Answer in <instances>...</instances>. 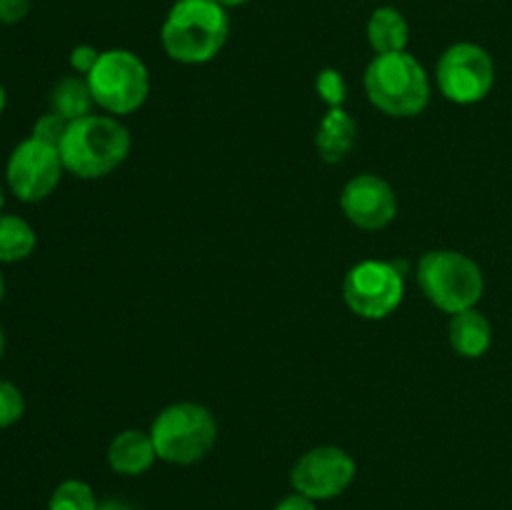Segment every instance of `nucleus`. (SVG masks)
Returning a JSON list of instances; mask_svg holds the SVG:
<instances>
[{"label": "nucleus", "mask_w": 512, "mask_h": 510, "mask_svg": "<svg viewBox=\"0 0 512 510\" xmlns=\"http://www.w3.org/2000/svg\"><path fill=\"white\" fill-rule=\"evenodd\" d=\"M230 35L228 8L215 0H175L160 28L170 60L183 65L210 63Z\"/></svg>", "instance_id": "1"}, {"label": "nucleus", "mask_w": 512, "mask_h": 510, "mask_svg": "<svg viewBox=\"0 0 512 510\" xmlns=\"http://www.w3.org/2000/svg\"><path fill=\"white\" fill-rule=\"evenodd\" d=\"M58 150L68 173L98 180L125 163L130 133L113 115H85L68 125Z\"/></svg>", "instance_id": "2"}, {"label": "nucleus", "mask_w": 512, "mask_h": 510, "mask_svg": "<svg viewBox=\"0 0 512 510\" xmlns=\"http://www.w3.org/2000/svg\"><path fill=\"white\" fill-rule=\"evenodd\" d=\"M365 95L390 118H415L430 103V78L418 58L405 53L375 55L365 68Z\"/></svg>", "instance_id": "3"}, {"label": "nucleus", "mask_w": 512, "mask_h": 510, "mask_svg": "<svg viewBox=\"0 0 512 510\" xmlns=\"http://www.w3.org/2000/svg\"><path fill=\"white\" fill-rule=\"evenodd\" d=\"M150 438L158 460L170 465H193L218 443V420L200 403H173L153 420Z\"/></svg>", "instance_id": "4"}, {"label": "nucleus", "mask_w": 512, "mask_h": 510, "mask_svg": "<svg viewBox=\"0 0 512 510\" xmlns=\"http://www.w3.org/2000/svg\"><path fill=\"white\" fill-rule=\"evenodd\" d=\"M418 285L443 313L475 308L485 293V275L470 255L458 250H430L418 263Z\"/></svg>", "instance_id": "5"}, {"label": "nucleus", "mask_w": 512, "mask_h": 510, "mask_svg": "<svg viewBox=\"0 0 512 510\" xmlns=\"http://www.w3.org/2000/svg\"><path fill=\"white\" fill-rule=\"evenodd\" d=\"M88 85L98 108L110 115H130L150 95V73L143 60L125 48L103 50L90 70Z\"/></svg>", "instance_id": "6"}, {"label": "nucleus", "mask_w": 512, "mask_h": 510, "mask_svg": "<svg viewBox=\"0 0 512 510\" xmlns=\"http://www.w3.org/2000/svg\"><path fill=\"white\" fill-rule=\"evenodd\" d=\"M405 295L403 270L388 260H363L343 280V300L365 320H383L400 308Z\"/></svg>", "instance_id": "7"}, {"label": "nucleus", "mask_w": 512, "mask_h": 510, "mask_svg": "<svg viewBox=\"0 0 512 510\" xmlns=\"http://www.w3.org/2000/svg\"><path fill=\"white\" fill-rule=\"evenodd\" d=\"M438 88L450 103H480L495 85V63L488 50L478 43H455L440 55Z\"/></svg>", "instance_id": "8"}, {"label": "nucleus", "mask_w": 512, "mask_h": 510, "mask_svg": "<svg viewBox=\"0 0 512 510\" xmlns=\"http://www.w3.org/2000/svg\"><path fill=\"white\" fill-rule=\"evenodd\" d=\"M63 158L60 150L48 143L28 138L18 143L5 163V180L10 193L23 203H40L60 185L63 178Z\"/></svg>", "instance_id": "9"}, {"label": "nucleus", "mask_w": 512, "mask_h": 510, "mask_svg": "<svg viewBox=\"0 0 512 510\" xmlns=\"http://www.w3.org/2000/svg\"><path fill=\"white\" fill-rule=\"evenodd\" d=\"M358 465L348 450L338 445H318L298 458V463L290 470V483L295 493L305 495L310 500H330L350 488L355 480Z\"/></svg>", "instance_id": "10"}, {"label": "nucleus", "mask_w": 512, "mask_h": 510, "mask_svg": "<svg viewBox=\"0 0 512 510\" xmlns=\"http://www.w3.org/2000/svg\"><path fill=\"white\" fill-rule=\"evenodd\" d=\"M343 215L360 230H383L398 215V195L393 185L373 173L355 175L340 193Z\"/></svg>", "instance_id": "11"}, {"label": "nucleus", "mask_w": 512, "mask_h": 510, "mask_svg": "<svg viewBox=\"0 0 512 510\" xmlns=\"http://www.w3.org/2000/svg\"><path fill=\"white\" fill-rule=\"evenodd\" d=\"M155 460H158V453H155L153 438L143 430H123L108 445V465L118 475H130V478L143 475L145 470L153 468Z\"/></svg>", "instance_id": "12"}, {"label": "nucleus", "mask_w": 512, "mask_h": 510, "mask_svg": "<svg viewBox=\"0 0 512 510\" xmlns=\"http://www.w3.org/2000/svg\"><path fill=\"white\" fill-rule=\"evenodd\" d=\"M448 338L458 355L480 358V355L488 353L490 343H493V328H490V320L480 310L470 308L450 318Z\"/></svg>", "instance_id": "13"}, {"label": "nucleus", "mask_w": 512, "mask_h": 510, "mask_svg": "<svg viewBox=\"0 0 512 510\" xmlns=\"http://www.w3.org/2000/svg\"><path fill=\"white\" fill-rule=\"evenodd\" d=\"M358 125L343 108H330L315 133V148L325 163H340L353 150Z\"/></svg>", "instance_id": "14"}, {"label": "nucleus", "mask_w": 512, "mask_h": 510, "mask_svg": "<svg viewBox=\"0 0 512 510\" xmlns=\"http://www.w3.org/2000/svg\"><path fill=\"white\" fill-rule=\"evenodd\" d=\"M410 40V25L405 15L395 8H378L373 10L368 20V43L375 50V55L388 53H405Z\"/></svg>", "instance_id": "15"}, {"label": "nucleus", "mask_w": 512, "mask_h": 510, "mask_svg": "<svg viewBox=\"0 0 512 510\" xmlns=\"http://www.w3.org/2000/svg\"><path fill=\"white\" fill-rule=\"evenodd\" d=\"M93 105V90H90L85 75H65L50 90V110L68 123L93 115Z\"/></svg>", "instance_id": "16"}, {"label": "nucleus", "mask_w": 512, "mask_h": 510, "mask_svg": "<svg viewBox=\"0 0 512 510\" xmlns=\"http://www.w3.org/2000/svg\"><path fill=\"white\" fill-rule=\"evenodd\" d=\"M38 243L33 225L20 215L0 213V263H20L30 258Z\"/></svg>", "instance_id": "17"}, {"label": "nucleus", "mask_w": 512, "mask_h": 510, "mask_svg": "<svg viewBox=\"0 0 512 510\" xmlns=\"http://www.w3.org/2000/svg\"><path fill=\"white\" fill-rule=\"evenodd\" d=\"M98 498L85 480H63L48 500V510H98Z\"/></svg>", "instance_id": "18"}, {"label": "nucleus", "mask_w": 512, "mask_h": 510, "mask_svg": "<svg viewBox=\"0 0 512 510\" xmlns=\"http://www.w3.org/2000/svg\"><path fill=\"white\" fill-rule=\"evenodd\" d=\"M25 415V398L10 380H0V428H10Z\"/></svg>", "instance_id": "19"}, {"label": "nucleus", "mask_w": 512, "mask_h": 510, "mask_svg": "<svg viewBox=\"0 0 512 510\" xmlns=\"http://www.w3.org/2000/svg\"><path fill=\"white\" fill-rule=\"evenodd\" d=\"M315 90H318V95L323 98V103L328 108H343L345 95H348V83H345L343 73H338L333 68H325L318 75V80H315Z\"/></svg>", "instance_id": "20"}, {"label": "nucleus", "mask_w": 512, "mask_h": 510, "mask_svg": "<svg viewBox=\"0 0 512 510\" xmlns=\"http://www.w3.org/2000/svg\"><path fill=\"white\" fill-rule=\"evenodd\" d=\"M68 125H70L68 120L60 118L58 113H53V110H50V113L40 115V118L35 120L33 135H30V138L40 140V143L53 145V148H60V143H63V135H65V130H68Z\"/></svg>", "instance_id": "21"}, {"label": "nucleus", "mask_w": 512, "mask_h": 510, "mask_svg": "<svg viewBox=\"0 0 512 510\" xmlns=\"http://www.w3.org/2000/svg\"><path fill=\"white\" fill-rule=\"evenodd\" d=\"M98 58L100 50L93 48V45H75V48L70 50V68L78 75H85V78H88L90 70L98 63Z\"/></svg>", "instance_id": "22"}, {"label": "nucleus", "mask_w": 512, "mask_h": 510, "mask_svg": "<svg viewBox=\"0 0 512 510\" xmlns=\"http://www.w3.org/2000/svg\"><path fill=\"white\" fill-rule=\"evenodd\" d=\"M33 0H0V23L15 25L30 13Z\"/></svg>", "instance_id": "23"}, {"label": "nucleus", "mask_w": 512, "mask_h": 510, "mask_svg": "<svg viewBox=\"0 0 512 510\" xmlns=\"http://www.w3.org/2000/svg\"><path fill=\"white\" fill-rule=\"evenodd\" d=\"M275 510H318V508H315V500L305 498V495L300 493H293L288 495V498L280 500V503L275 505Z\"/></svg>", "instance_id": "24"}, {"label": "nucleus", "mask_w": 512, "mask_h": 510, "mask_svg": "<svg viewBox=\"0 0 512 510\" xmlns=\"http://www.w3.org/2000/svg\"><path fill=\"white\" fill-rule=\"evenodd\" d=\"M98 510H133L128 503L123 500H105V503L98 505Z\"/></svg>", "instance_id": "25"}, {"label": "nucleus", "mask_w": 512, "mask_h": 510, "mask_svg": "<svg viewBox=\"0 0 512 510\" xmlns=\"http://www.w3.org/2000/svg\"><path fill=\"white\" fill-rule=\"evenodd\" d=\"M215 3H220L223 8H238V5H245L248 0H215Z\"/></svg>", "instance_id": "26"}, {"label": "nucleus", "mask_w": 512, "mask_h": 510, "mask_svg": "<svg viewBox=\"0 0 512 510\" xmlns=\"http://www.w3.org/2000/svg\"><path fill=\"white\" fill-rule=\"evenodd\" d=\"M5 105H8V93H5V88H3V85H0V115H3Z\"/></svg>", "instance_id": "27"}, {"label": "nucleus", "mask_w": 512, "mask_h": 510, "mask_svg": "<svg viewBox=\"0 0 512 510\" xmlns=\"http://www.w3.org/2000/svg\"><path fill=\"white\" fill-rule=\"evenodd\" d=\"M5 345H8V340H5V330H3V325H0V360H3V355H5Z\"/></svg>", "instance_id": "28"}, {"label": "nucleus", "mask_w": 512, "mask_h": 510, "mask_svg": "<svg viewBox=\"0 0 512 510\" xmlns=\"http://www.w3.org/2000/svg\"><path fill=\"white\" fill-rule=\"evenodd\" d=\"M3 298H5V278L3 273H0V303H3Z\"/></svg>", "instance_id": "29"}, {"label": "nucleus", "mask_w": 512, "mask_h": 510, "mask_svg": "<svg viewBox=\"0 0 512 510\" xmlns=\"http://www.w3.org/2000/svg\"><path fill=\"white\" fill-rule=\"evenodd\" d=\"M3 203H5V195H3V185H0V213H3Z\"/></svg>", "instance_id": "30"}]
</instances>
